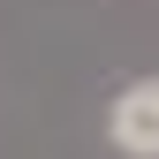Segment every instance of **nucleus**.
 <instances>
[{
    "label": "nucleus",
    "instance_id": "f257e3e1",
    "mask_svg": "<svg viewBox=\"0 0 159 159\" xmlns=\"http://www.w3.org/2000/svg\"><path fill=\"white\" fill-rule=\"evenodd\" d=\"M106 136H114V152H129V159H159V76H136V84L114 98Z\"/></svg>",
    "mask_w": 159,
    "mask_h": 159
}]
</instances>
